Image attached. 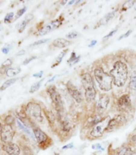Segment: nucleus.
I'll return each instance as SVG.
<instances>
[{"label": "nucleus", "instance_id": "1", "mask_svg": "<svg viewBox=\"0 0 136 155\" xmlns=\"http://www.w3.org/2000/svg\"><path fill=\"white\" fill-rule=\"evenodd\" d=\"M110 75L113 78V83L116 87H123L128 78L127 66L122 61H117L114 64L113 68L110 71Z\"/></svg>", "mask_w": 136, "mask_h": 155}, {"label": "nucleus", "instance_id": "2", "mask_svg": "<svg viewBox=\"0 0 136 155\" xmlns=\"http://www.w3.org/2000/svg\"><path fill=\"white\" fill-rule=\"evenodd\" d=\"M95 77L101 90L105 92L111 90L113 82V78L111 75L104 72L100 68H98L95 70Z\"/></svg>", "mask_w": 136, "mask_h": 155}, {"label": "nucleus", "instance_id": "3", "mask_svg": "<svg viewBox=\"0 0 136 155\" xmlns=\"http://www.w3.org/2000/svg\"><path fill=\"white\" fill-rule=\"evenodd\" d=\"M82 84L85 90V98L88 103H90L95 100L96 97V90H95L92 77L89 73H85L82 77Z\"/></svg>", "mask_w": 136, "mask_h": 155}, {"label": "nucleus", "instance_id": "4", "mask_svg": "<svg viewBox=\"0 0 136 155\" xmlns=\"http://www.w3.org/2000/svg\"><path fill=\"white\" fill-rule=\"evenodd\" d=\"M26 114L37 122H42L43 120L41 107L37 103H34V102L28 103L26 106Z\"/></svg>", "mask_w": 136, "mask_h": 155}, {"label": "nucleus", "instance_id": "5", "mask_svg": "<svg viewBox=\"0 0 136 155\" xmlns=\"http://www.w3.org/2000/svg\"><path fill=\"white\" fill-rule=\"evenodd\" d=\"M47 93L51 98V101L53 102L55 108L57 113L59 112H64V105L63 101L60 94L56 89L55 86L51 85L47 88Z\"/></svg>", "mask_w": 136, "mask_h": 155}, {"label": "nucleus", "instance_id": "6", "mask_svg": "<svg viewBox=\"0 0 136 155\" xmlns=\"http://www.w3.org/2000/svg\"><path fill=\"white\" fill-rule=\"evenodd\" d=\"M126 121H127L126 118L122 115L115 116V117H113L112 119L109 120L106 131V132H110V131H114V130H118V129H119L121 126L124 125Z\"/></svg>", "mask_w": 136, "mask_h": 155}, {"label": "nucleus", "instance_id": "7", "mask_svg": "<svg viewBox=\"0 0 136 155\" xmlns=\"http://www.w3.org/2000/svg\"><path fill=\"white\" fill-rule=\"evenodd\" d=\"M14 131L12 128V125H5L4 126H2V132L0 134V137H1V141L4 144L11 143L14 138Z\"/></svg>", "mask_w": 136, "mask_h": 155}, {"label": "nucleus", "instance_id": "8", "mask_svg": "<svg viewBox=\"0 0 136 155\" xmlns=\"http://www.w3.org/2000/svg\"><path fill=\"white\" fill-rule=\"evenodd\" d=\"M109 117H105L101 122L99 123L98 125L94 126L92 131L90 132V136L95 137H100L103 136L104 131L106 130L107 125L109 122Z\"/></svg>", "mask_w": 136, "mask_h": 155}, {"label": "nucleus", "instance_id": "9", "mask_svg": "<svg viewBox=\"0 0 136 155\" xmlns=\"http://www.w3.org/2000/svg\"><path fill=\"white\" fill-rule=\"evenodd\" d=\"M60 24H61V21L59 20L52 21L51 23L46 24L45 27L41 28V29L38 31L37 35H39V36H43V35H46V34H48L49 32H51V31H54L55 29H56V28H58L60 26Z\"/></svg>", "mask_w": 136, "mask_h": 155}, {"label": "nucleus", "instance_id": "10", "mask_svg": "<svg viewBox=\"0 0 136 155\" xmlns=\"http://www.w3.org/2000/svg\"><path fill=\"white\" fill-rule=\"evenodd\" d=\"M58 120H59L60 125L62 127V131L64 132H69L71 130L72 125L68 120V118L65 115L64 112H59L58 113Z\"/></svg>", "mask_w": 136, "mask_h": 155}, {"label": "nucleus", "instance_id": "11", "mask_svg": "<svg viewBox=\"0 0 136 155\" xmlns=\"http://www.w3.org/2000/svg\"><path fill=\"white\" fill-rule=\"evenodd\" d=\"M109 102H110V98L109 96L103 95L102 96L99 100L97 101L96 104H95V109L99 113H103L106 109L107 106H108Z\"/></svg>", "mask_w": 136, "mask_h": 155}, {"label": "nucleus", "instance_id": "12", "mask_svg": "<svg viewBox=\"0 0 136 155\" xmlns=\"http://www.w3.org/2000/svg\"><path fill=\"white\" fill-rule=\"evenodd\" d=\"M67 90L69 92V93L71 94V96L72 97V98L75 101L78 103H80V102L83 101V95L78 88H75L73 84H71L70 83L67 84Z\"/></svg>", "mask_w": 136, "mask_h": 155}, {"label": "nucleus", "instance_id": "13", "mask_svg": "<svg viewBox=\"0 0 136 155\" xmlns=\"http://www.w3.org/2000/svg\"><path fill=\"white\" fill-rule=\"evenodd\" d=\"M2 149L3 150L7 153V154L11 155H19L20 153V148L19 146L16 144L14 143H8L4 144L2 146Z\"/></svg>", "mask_w": 136, "mask_h": 155}, {"label": "nucleus", "instance_id": "14", "mask_svg": "<svg viewBox=\"0 0 136 155\" xmlns=\"http://www.w3.org/2000/svg\"><path fill=\"white\" fill-rule=\"evenodd\" d=\"M131 98H130V96L128 94L122 95V97H119V99L118 101V106L122 110L128 109L131 106Z\"/></svg>", "mask_w": 136, "mask_h": 155}, {"label": "nucleus", "instance_id": "15", "mask_svg": "<svg viewBox=\"0 0 136 155\" xmlns=\"http://www.w3.org/2000/svg\"><path fill=\"white\" fill-rule=\"evenodd\" d=\"M33 132H34V134H35V139L37 140L39 144L44 143L47 140V138H48L47 135L43 130L39 129V128H35L34 130H33Z\"/></svg>", "mask_w": 136, "mask_h": 155}, {"label": "nucleus", "instance_id": "16", "mask_svg": "<svg viewBox=\"0 0 136 155\" xmlns=\"http://www.w3.org/2000/svg\"><path fill=\"white\" fill-rule=\"evenodd\" d=\"M71 42L67 40V39H65L63 38H59V39H56L55 40H54V42L52 43L53 46L56 47V48H67L69 45H71Z\"/></svg>", "mask_w": 136, "mask_h": 155}, {"label": "nucleus", "instance_id": "17", "mask_svg": "<svg viewBox=\"0 0 136 155\" xmlns=\"http://www.w3.org/2000/svg\"><path fill=\"white\" fill-rule=\"evenodd\" d=\"M17 125H18V126L20 128L21 130H23V132H25L27 134L29 135V136H30L31 138H32V139L35 138V134H34V132H32V131H31V130H30L29 128L27 127V126H26L24 124H23V123L21 122L19 119H17Z\"/></svg>", "mask_w": 136, "mask_h": 155}, {"label": "nucleus", "instance_id": "18", "mask_svg": "<svg viewBox=\"0 0 136 155\" xmlns=\"http://www.w3.org/2000/svg\"><path fill=\"white\" fill-rule=\"evenodd\" d=\"M115 12H110L108 14H106L105 16L103 17V18L100 19L99 25H104V24H106V23H108L109 21L113 19L114 16H115Z\"/></svg>", "mask_w": 136, "mask_h": 155}, {"label": "nucleus", "instance_id": "19", "mask_svg": "<svg viewBox=\"0 0 136 155\" xmlns=\"http://www.w3.org/2000/svg\"><path fill=\"white\" fill-rule=\"evenodd\" d=\"M18 80H19V78H12L9 79V80H7V81H5L4 83L2 84V86L0 87V92H2V91L7 89V88H9L10 86H11L12 84H14Z\"/></svg>", "mask_w": 136, "mask_h": 155}, {"label": "nucleus", "instance_id": "20", "mask_svg": "<svg viewBox=\"0 0 136 155\" xmlns=\"http://www.w3.org/2000/svg\"><path fill=\"white\" fill-rule=\"evenodd\" d=\"M21 69L19 68H10L8 69L7 70V72H6V74H7V77H14V76H16L19 73H20Z\"/></svg>", "mask_w": 136, "mask_h": 155}, {"label": "nucleus", "instance_id": "21", "mask_svg": "<svg viewBox=\"0 0 136 155\" xmlns=\"http://www.w3.org/2000/svg\"><path fill=\"white\" fill-rule=\"evenodd\" d=\"M129 87L132 90H136V71L132 72L130 77Z\"/></svg>", "mask_w": 136, "mask_h": 155}, {"label": "nucleus", "instance_id": "22", "mask_svg": "<svg viewBox=\"0 0 136 155\" xmlns=\"http://www.w3.org/2000/svg\"><path fill=\"white\" fill-rule=\"evenodd\" d=\"M103 119L104 118L101 117L99 115L93 117H90V119L89 120V125H90V126H95V125H98L99 123L101 122Z\"/></svg>", "mask_w": 136, "mask_h": 155}, {"label": "nucleus", "instance_id": "23", "mask_svg": "<svg viewBox=\"0 0 136 155\" xmlns=\"http://www.w3.org/2000/svg\"><path fill=\"white\" fill-rule=\"evenodd\" d=\"M45 114H46V119L49 121V123L51 124V125H53L55 122V114L52 113L51 111H49V110H45Z\"/></svg>", "mask_w": 136, "mask_h": 155}, {"label": "nucleus", "instance_id": "24", "mask_svg": "<svg viewBox=\"0 0 136 155\" xmlns=\"http://www.w3.org/2000/svg\"><path fill=\"white\" fill-rule=\"evenodd\" d=\"M12 64V60L11 59H7L4 61V62L2 63V65H1V68H0V72L2 73V71L4 69L5 72H7V70L8 68H10V66H11Z\"/></svg>", "mask_w": 136, "mask_h": 155}, {"label": "nucleus", "instance_id": "25", "mask_svg": "<svg viewBox=\"0 0 136 155\" xmlns=\"http://www.w3.org/2000/svg\"><path fill=\"white\" fill-rule=\"evenodd\" d=\"M133 151L129 147H122L119 150L117 155H131Z\"/></svg>", "mask_w": 136, "mask_h": 155}, {"label": "nucleus", "instance_id": "26", "mask_svg": "<svg viewBox=\"0 0 136 155\" xmlns=\"http://www.w3.org/2000/svg\"><path fill=\"white\" fill-rule=\"evenodd\" d=\"M43 81V79H42L41 81H38V82H36V83L34 84L33 85H31V87H30V91H29V92H30V93H35L36 91L39 90V88L41 87V84Z\"/></svg>", "mask_w": 136, "mask_h": 155}, {"label": "nucleus", "instance_id": "27", "mask_svg": "<svg viewBox=\"0 0 136 155\" xmlns=\"http://www.w3.org/2000/svg\"><path fill=\"white\" fill-rule=\"evenodd\" d=\"M27 23H28L27 21L24 19V20L22 21L20 23H19V24L16 26V28H18V30H19V33H22L23 31L25 30V28H26V27H27Z\"/></svg>", "mask_w": 136, "mask_h": 155}, {"label": "nucleus", "instance_id": "28", "mask_svg": "<svg viewBox=\"0 0 136 155\" xmlns=\"http://www.w3.org/2000/svg\"><path fill=\"white\" fill-rule=\"evenodd\" d=\"M67 50H66V51H62V52H61V54H60L59 56L58 57H57V59H56L55 63L54 64L53 66H52V68L55 67L56 65L59 64L60 63H61V61H62V58L64 57V56H66V54H67Z\"/></svg>", "mask_w": 136, "mask_h": 155}, {"label": "nucleus", "instance_id": "29", "mask_svg": "<svg viewBox=\"0 0 136 155\" xmlns=\"http://www.w3.org/2000/svg\"><path fill=\"white\" fill-rule=\"evenodd\" d=\"M135 4V1H127V2H124V4L122 5V10L123 11H126L127 9H130Z\"/></svg>", "mask_w": 136, "mask_h": 155}, {"label": "nucleus", "instance_id": "30", "mask_svg": "<svg viewBox=\"0 0 136 155\" xmlns=\"http://www.w3.org/2000/svg\"><path fill=\"white\" fill-rule=\"evenodd\" d=\"M14 118L12 115H8V116H7L6 118H5V123H6V125H12L14 124Z\"/></svg>", "mask_w": 136, "mask_h": 155}, {"label": "nucleus", "instance_id": "31", "mask_svg": "<svg viewBox=\"0 0 136 155\" xmlns=\"http://www.w3.org/2000/svg\"><path fill=\"white\" fill-rule=\"evenodd\" d=\"M13 18H14V13L13 12H11L9 14H7L4 18V23H10L11 22H12L13 20Z\"/></svg>", "mask_w": 136, "mask_h": 155}, {"label": "nucleus", "instance_id": "32", "mask_svg": "<svg viewBox=\"0 0 136 155\" xmlns=\"http://www.w3.org/2000/svg\"><path fill=\"white\" fill-rule=\"evenodd\" d=\"M79 58H80V56L77 57L76 55H75V52H72V55L71 56L70 60H68V63L73 62V64H76V63L78 61V60H79Z\"/></svg>", "mask_w": 136, "mask_h": 155}, {"label": "nucleus", "instance_id": "33", "mask_svg": "<svg viewBox=\"0 0 136 155\" xmlns=\"http://www.w3.org/2000/svg\"><path fill=\"white\" fill-rule=\"evenodd\" d=\"M26 11H27V7H24L23 8H21V9H19L18 12H17V14L16 15H15V19H18L19 18H20L22 15H23L24 13L26 12Z\"/></svg>", "mask_w": 136, "mask_h": 155}, {"label": "nucleus", "instance_id": "34", "mask_svg": "<svg viewBox=\"0 0 136 155\" xmlns=\"http://www.w3.org/2000/svg\"><path fill=\"white\" fill-rule=\"evenodd\" d=\"M50 40V39H40V40H38V41L35 42L34 44H32L30 45V47H33V46H37V45H40V44H45L46 42Z\"/></svg>", "mask_w": 136, "mask_h": 155}, {"label": "nucleus", "instance_id": "35", "mask_svg": "<svg viewBox=\"0 0 136 155\" xmlns=\"http://www.w3.org/2000/svg\"><path fill=\"white\" fill-rule=\"evenodd\" d=\"M78 36V34L77 32H75V31H72V32H70L69 34H67V35H66V37H67V39H75V38H77Z\"/></svg>", "mask_w": 136, "mask_h": 155}, {"label": "nucleus", "instance_id": "36", "mask_svg": "<svg viewBox=\"0 0 136 155\" xmlns=\"http://www.w3.org/2000/svg\"><path fill=\"white\" fill-rule=\"evenodd\" d=\"M37 58V56H31V57H30V58H28V59H26L24 61H23V65H27L29 63L31 62L32 60H35V59Z\"/></svg>", "mask_w": 136, "mask_h": 155}, {"label": "nucleus", "instance_id": "37", "mask_svg": "<svg viewBox=\"0 0 136 155\" xmlns=\"http://www.w3.org/2000/svg\"><path fill=\"white\" fill-rule=\"evenodd\" d=\"M11 49V46H5L4 48H2V53L8 54V52H9Z\"/></svg>", "mask_w": 136, "mask_h": 155}, {"label": "nucleus", "instance_id": "38", "mask_svg": "<svg viewBox=\"0 0 136 155\" xmlns=\"http://www.w3.org/2000/svg\"><path fill=\"white\" fill-rule=\"evenodd\" d=\"M132 32V31L131 30H129V31H127V32L125 33L124 35H122L121 36H119V40H120V39H123V38H127V36H129L130 35H131V33Z\"/></svg>", "mask_w": 136, "mask_h": 155}, {"label": "nucleus", "instance_id": "39", "mask_svg": "<svg viewBox=\"0 0 136 155\" xmlns=\"http://www.w3.org/2000/svg\"><path fill=\"white\" fill-rule=\"evenodd\" d=\"M93 150H104V149L101 146L100 144H95V145H93L92 146Z\"/></svg>", "mask_w": 136, "mask_h": 155}, {"label": "nucleus", "instance_id": "40", "mask_svg": "<svg viewBox=\"0 0 136 155\" xmlns=\"http://www.w3.org/2000/svg\"><path fill=\"white\" fill-rule=\"evenodd\" d=\"M117 31H118V28H116V29L113 30V31H111V32L109 33L108 35H106V36L104 37V39H107V38H109V37H111L112 35H114V34H115V33L117 32Z\"/></svg>", "mask_w": 136, "mask_h": 155}, {"label": "nucleus", "instance_id": "41", "mask_svg": "<svg viewBox=\"0 0 136 155\" xmlns=\"http://www.w3.org/2000/svg\"><path fill=\"white\" fill-rule=\"evenodd\" d=\"M43 71H41V72H38V73H35V74H33V77L41 78L42 76H43Z\"/></svg>", "mask_w": 136, "mask_h": 155}, {"label": "nucleus", "instance_id": "42", "mask_svg": "<svg viewBox=\"0 0 136 155\" xmlns=\"http://www.w3.org/2000/svg\"><path fill=\"white\" fill-rule=\"evenodd\" d=\"M73 147V144H69V145H67V146H64L62 147V150H67V149H71Z\"/></svg>", "mask_w": 136, "mask_h": 155}, {"label": "nucleus", "instance_id": "43", "mask_svg": "<svg viewBox=\"0 0 136 155\" xmlns=\"http://www.w3.org/2000/svg\"><path fill=\"white\" fill-rule=\"evenodd\" d=\"M25 54V50H21V51H19L18 53L16 54L17 56H23V55H24Z\"/></svg>", "mask_w": 136, "mask_h": 155}, {"label": "nucleus", "instance_id": "44", "mask_svg": "<svg viewBox=\"0 0 136 155\" xmlns=\"http://www.w3.org/2000/svg\"><path fill=\"white\" fill-rule=\"evenodd\" d=\"M96 44H97V41H96V40H92V41H91V43H90V44H89V46H88V47H90V48H91V47L95 46V45Z\"/></svg>", "mask_w": 136, "mask_h": 155}, {"label": "nucleus", "instance_id": "45", "mask_svg": "<svg viewBox=\"0 0 136 155\" xmlns=\"http://www.w3.org/2000/svg\"><path fill=\"white\" fill-rule=\"evenodd\" d=\"M57 77H59L58 75H57V76H55V77H52V78L51 79V80H49V81H47V83H51V82H52V81H53L54 80H55V79Z\"/></svg>", "mask_w": 136, "mask_h": 155}, {"label": "nucleus", "instance_id": "46", "mask_svg": "<svg viewBox=\"0 0 136 155\" xmlns=\"http://www.w3.org/2000/svg\"><path fill=\"white\" fill-rule=\"evenodd\" d=\"M131 140L133 141H135V142H136V134L133 135V136L131 137Z\"/></svg>", "mask_w": 136, "mask_h": 155}, {"label": "nucleus", "instance_id": "47", "mask_svg": "<svg viewBox=\"0 0 136 155\" xmlns=\"http://www.w3.org/2000/svg\"><path fill=\"white\" fill-rule=\"evenodd\" d=\"M2 130V124H1V122H0V134H1Z\"/></svg>", "mask_w": 136, "mask_h": 155}, {"label": "nucleus", "instance_id": "48", "mask_svg": "<svg viewBox=\"0 0 136 155\" xmlns=\"http://www.w3.org/2000/svg\"><path fill=\"white\" fill-rule=\"evenodd\" d=\"M131 155H136V150L135 151H133V152H132V153Z\"/></svg>", "mask_w": 136, "mask_h": 155}, {"label": "nucleus", "instance_id": "49", "mask_svg": "<svg viewBox=\"0 0 136 155\" xmlns=\"http://www.w3.org/2000/svg\"><path fill=\"white\" fill-rule=\"evenodd\" d=\"M74 2H76V1H71V2H69V4H73Z\"/></svg>", "mask_w": 136, "mask_h": 155}, {"label": "nucleus", "instance_id": "50", "mask_svg": "<svg viewBox=\"0 0 136 155\" xmlns=\"http://www.w3.org/2000/svg\"><path fill=\"white\" fill-rule=\"evenodd\" d=\"M2 29H3V28H2V25H1V24H0V31H2Z\"/></svg>", "mask_w": 136, "mask_h": 155}, {"label": "nucleus", "instance_id": "51", "mask_svg": "<svg viewBox=\"0 0 136 155\" xmlns=\"http://www.w3.org/2000/svg\"><path fill=\"white\" fill-rule=\"evenodd\" d=\"M134 10L136 11V3H135V5H134Z\"/></svg>", "mask_w": 136, "mask_h": 155}, {"label": "nucleus", "instance_id": "52", "mask_svg": "<svg viewBox=\"0 0 136 155\" xmlns=\"http://www.w3.org/2000/svg\"><path fill=\"white\" fill-rule=\"evenodd\" d=\"M7 155H11V154H7Z\"/></svg>", "mask_w": 136, "mask_h": 155}]
</instances>
